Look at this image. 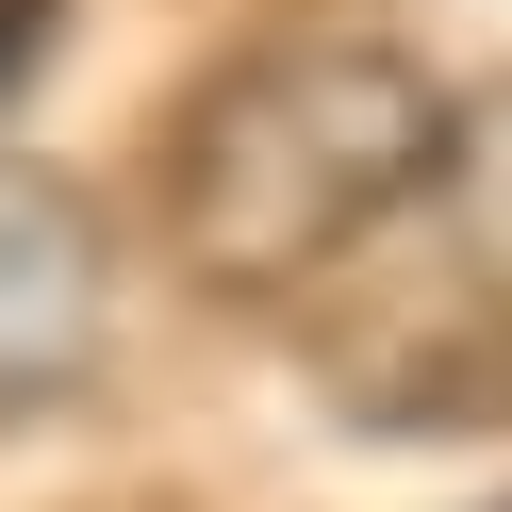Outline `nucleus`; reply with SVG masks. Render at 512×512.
Here are the masks:
<instances>
[{
  "label": "nucleus",
  "instance_id": "f257e3e1",
  "mask_svg": "<svg viewBox=\"0 0 512 512\" xmlns=\"http://www.w3.org/2000/svg\"><path fill=\"white\" fill-rule=\"evenodd\" d=\"M446 166V83L397 34H265L182 116V248L215 281H298Z\"/></svg>",
  "mask_w": 512,
  "mask_h": 512
},
{
  "label": "nucleus",
  "instance_id": "f03ea898",
  "mask_svg": "<svg viewBox=\"0 0 512 512\" xmlns=\"http://www.w3.org/2000/svg\"><path fill=\"white\" fill-rule=\"evenodd\" d=\"M83 314H100V265H83L67 199L0 182V397H50L83 364Z\"/></svg>",
  "mask_w": 512,
  "mask_h": 512
},
{
  "label": "nucleus",
  "instance_id": "7ed1b4c3",
  "mask_svg": "<svg viewBox=\"0 0 512 512\" xmlns=\"http://www.w3.org/2000/svg\"><path fill=\"white\" fill-rule=\"evenodd\" d=\"M34 50H50V0H0V100L34 83Z\"/></svg>",
  "mask_w": 512,
  "mask_h": 512
}]
</instances>
